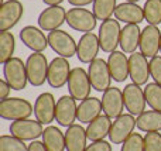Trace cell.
<instances>
[{"label": "cell", "mask_w": 161, "mask_h": 151, "mask_svg": "<svg viewBox=\"0 0 161 151\" xmlns=\"http://www.w3.org/2000/svg\"><path fill=\"white\" fill-rule=\"evenodd\" d=\"M129 75L133 84L136 85H147L150 75V61L142 52L130 54L129 57Z\"/></svg>", "instance_id": "5bb4252c"}, {"label": "cell", "mask_w": 161, "mask_h": 151, "mask_svg": "<svg viewBox=\"0 0 161 151\" xmlns=\"http://www.w3.org/2000/svg\"><path fill=\"white\" fill-rule=\"evenodd\" d=\"M42 2L47 6H61V3L64 2V0H42Z\"/></svg>", "instance_id": "b9f144b4"}, {"label": "cell", "mask_w": 161, "mask_h": 151, "mask_svg": "<svg viewBox=\"0 0 161 151\" xmlns=\"http://www.w3.org/2000/svg\"><path fill=\"white\" fill-rule=\"evenodd\" d=\"M136 127H137L136 117H134L133 115H130V113H123L122 116L114 119L113 124H112L110 133H109L110 143L123 144L131 134H133Z\"/></svg>", "instance_id": "30bf717a"}, {"label": "cell", "mask_w": 161, "mask_h": 151, "mask_svg": "<svg viewBox=\"0 0 161 151\" xmlns=\"http://www.w3.org/2000/svg\"><path fill=\"white\" fill-rule=\"evenodd\" d=\"M48 44L53 48L54 52H57L59 57L69 59L74 55H76V47L78 42L74 40V37L71 34H68L67 31L61 30H54L48 33Z\"/></svg>", "instance_id": "8992f818"}, {"label": "cell", "mask_w": 161, "mask_h": 151, "mask_svg": "<svg viewBox=\"0 0 161 151\" xmlns=\"http://www.w3.org/2000/svg\"><path fill=\"white\" fill-rule=\"evenodd\" d=\"M114 19L125 24H140L142 21H144V10L137 3L123 2L117 4Z\"/></svg>", "instance_id": "7402d4cb"}, {"label": "cell", "mask_w": 161, "mask_h": 151, "mask_svg": "<svg viewBox=\"0 0 161 151\" xmlns=\"http://www.w3.org/2000/svg\"><path fill=\"white\" fill-rule=\"evenodd\" d=\"M91 89H93V88H92L88 71H85L80 67L72 68L69 79H68V92H69V95L76 100L82 102L85 99L91 98Z\"/></svg>", "instance_id": "5b68a950"}, {"label": "cell", "mask_w": 161, "mask_h": 151, "mask_svg": "<svg viewBox=\"0 0 161 151\" xmlns=\"http://www.w3.org/2000/svg\"><path fill=\"white\" fill-rule=\"evenodd\" d=\"M88 75L91 79L92 88L96 92L103 93L112 86V79L113 78L110 75L108 61H105V59L96 58L95 61H92L88 68Z\"/></svg>", "instance_id": "52a82bcc"}, {"label": "cell", "mask_w": 161, "mask_h": 151, "mask_svg": "<svg viewBox=\"0 0 161 151\" xmlns=\"http://www.w3.org/2000/svg\"><path fill=\"white\" fill-rule=\"evenodd\" d=\"M20 40L27 48H30L33 52H44L47 50L48 37H45L44 30L34 25H25L20 31Z\"/></svg>", "instance_id": "44dd1931"}, {"label": "cell", "mask_w": 161, "mask_h": 151, "mask_svg": "<svg viewBox=\"0 0 161 151\" xmlns=\"http://www.w3.org/2000/svg\"><path fill=\"white\" fill-rule=\"evenodd\" d=\"M117 7L116 0H95L92 4V11L96 16L97 20L100 21H106V20L112 19Z\"/></svg>", "instance_id": "f546056e"}, {"label": "cell", "mask_w": 161, "mask_h": 151, "mask_svg": "<svg viewBox=\"0 0 161 151\" xmlns=\"http://www.w3.org/2000/svg\"><path fill=\"white\" fill-rule=\"evenodd\" d=\"M108 65L113 81L120 84V82H125L127 78H130V75H129V58L123 51H113L112 54H109Z\"/></svg>", "instance_id": "603a6c76"}, {"label": "cell", "mask_w": 161, "mask_h": 151, "mask_svg": "<svg viewBox=\"0 0 161 151\" xmlns=\"http://www.w3.org/2000/svg\"><path fill=\"white\" fill-rule=\"evenodd\" d=\"M85 151H112V144L108 143L106 140H99V141H92Z\"/></svg>", "instance_id": "74e56055"}, {"label": "cell", "mask_w": 161, "mask_h": 151, "mask_svg": "<svg viewBox=\"0 0 161 151\" xmlns=\"http://www.w3.org/2000/svg\"><path fill=\"white\" fill-rule=\"evenodd\" d=\"M11 92V86L7 84L6 79L0 81V100H4V99H8V95Z\"/></svg>", "instance_id": "f35d334b"}, {"label": "cell", "mask_w": 161, "mask_h": 151, "mask_svg": "<svg viewBox=\"0 0 161 151\" xmlns=\"http://www.w3.org/2000/svg\"><path fill=\"white\" fill-rule=\"evenodd\" d=\"M25 68H27V76L28 84L33 85L34 88H40L45 84L48 79V68L50 64L47 61V57L42 52H33L28 55L25 61Z\"/></svg>", "instance_id": "7a4b0ae2"}, {"label": "cell", "mask_w": 161, "mask_h": 151, "mask_svg": "<svg viewBox=\"0 0 161 151\" xmlns=\"http://www.w3.org/2000/svg\"><path fill=\"white\" fill-rule=\"evenodd\" d=\"M33 113L34 107L27 99L8 98L4 100H0V117L4 120H24V119H30Z\"/></svg>", "instance_id": "6da1fadb"}, {"label": "cell", "mask_w": 161, "mask_h": 151, "mask_svg": "<svg viewBox=\"0 0 161 151\" xmlns=\"http://www.w3.org/2000/svg\"><path fill=\"white\" fill-rule=\"evenodd\" d=\"M28 151H48L45 148V144L42 141L34 140L31 141V144H28Z\"/></svg>", "instance_id": "ab89813d"}, {"label": "cell", "mask_w": 161, "mask_h": 151, "mask_svg": "<svg viewBox=\"0 0 161 151\" xmlns=\"http://www.w3.org/2000/svg\"><path fill=\"white\" fill-rule=\"evenodd\" d=\"M57 112V102L53 93L44 92L38 95L34 103V116L36 120H38L41 124H51L55 120Z\"/></svg>", "instance_id": "9a60e30c"}, {"label": "cell", "mask_w": 161, "mask_h": 151, "mask_svg": "<svg viewBox=\"0 0 161 151\" xmlns=\"http://www.w3.org/2000/svg\"><path fill=\"white\" fill-rule=\"evenodd\" d=\"M102 99L99 98H88L85 100H82L78 106V115H76V119H78L79 123L82 124H89L91 121H93L97 116L102 115Z\"/></svg>", "instance_id": "cb8c5ba5"}, {"label": "cell", "mask_w": 161, "mask_h": 151, "mask_svg": "<svg viewBox=\"0 0 161 151\" xmlns=\"http://www.w3.org/2000/svg\"><path fill=\"white\" fill-rule=\"evenodd\" d=\"M140 52L147 58H154L161 50V31L157 25H146L142 30L140 38Z\"/></svg>", "instance_id": "2e32d148"}, {"label": "cell", "mask_w": 161, "mask_h": 151, "mask_svg": "<svg viewBox=\"0 0 161 151\" xmlns=\"http://www.w3.org/2000/svg\"><path fill=\"white\" fill-rule=\"evenodd\" d=\"M93 2L95 0H68V3L74 7H85V6H89L91 3L93 4Z\"/></svg>", "instance_id": "60d3db41"}, {"label": "cell", "mask_w": 161, "mask_h": 151, "mask_svg": "<svg viewBox=\"0 0 161 151\" xmlns=\"http://www.w3.org/2000/svg\"><path fill=\"white\" fill-rule=\"evenodd\" d=\"M136 124L140 132H161V112H158V110H146L144 113L137 116Z\"/></svg>", "instance_id": "f1b7e54d"}, {"label": "cell", "mask_w": 161, "mask_h": 151, "mask_svg": "<svg viewBox=\"0 0 161 151\" xmlns=\"http://www.w3.org/2000/svg\"><path fill=\"white\" fill-rule=\"evenodd\" d=\"M86 129H83L80 124H72L67 127L65 132V146L67 151H85L86 150Z\"/></svg>", "instance_id": "4316f807"}, {"label": "cell", "mask_w": 161, "mask_h": 151, "mask_svg": "<svg viewBox=\"0 0 161 151\" xmlns=\"http://www.w3.org/2000/svg\"><path fill=\"white\" fill-rule=\"evenodd\" d=\"M24 14V6L20 0H6L0 7V31H8L16 27Z\"/></svg>", "instance_id": "4fadbf2b"}, {"label": "cell", "mask_w": 161, "mask_h": 151, "mask_svg": "<svg viewBox=\"0 0 161 151\" xmlns=\"http://www.w3.org/2000/svg\"><path fill=\"white\" fill-rule=\"evenodd\" d=\"M126 2H131V3H139L140 0H126Z\"/></svg>", "instance_id": "7bdbcfd3"}, {"label": "cell", "mask_w": 161, "mask_h": 151, "mask_svg": "<svg viewBox=\"0 0 161 151\" xmlns=\"http://www.w3.org/2000/svg\"><path fill=\"white\" fill-rule=\"evenodd\" d=\"M100 51L99 37L95 33H85L78 41L76 47V57L82 64H91L97 58Z\"/></svg>", "instance_id": "ffe728a7"}, {"label": "cell", "mask_w": 161, "mask_h": 151, "mask_svg": "<svg viewBox=\"0 0 161 151\" xmlns=\"http://www.w3.org/2000/svg\"><path fill=\"white\" fill-rule=\"evenodd\" d=\"M150 75L156 84L161 85V57L156 55L150 59Z\"/></svg>", "instance_id": "8d00e7d4"}, {"label": "cell", "mask_w": 161, "mask_h": 151, "mask_svg": "<svg viewBox=\"0 0 161 151\" xmlns=\"http://www.w3.org/2000/svg\"><path fill=\"white\" fill-rule=\"evenodd\" d=\"M160 52H161V50H160Z\"/></svg>", "instance_id": "ee69618b"}, {"label": "cell", "mask_w": 161, "mask_h": 151, "mask_svg": "<svg viewBox=\"0 0 161 151\" xmlns=\"http://www.w3.org/2000/svg\"><path fill=\"white\" fill-rule=\"evenodd\" d=\"M123 99H125V107L130 115L140 116L142 113L146 112V95L144 89L140 88V85L136 84H127L123 89Z\"/></svg>", "instance_id": "9c48e42d"}, {"label": "cell", "mask_w": 161, "mask_h": 151, "mask_svg": "<svg viewBox=\"0 0 161 151\" xmlns=\"http://www.w3.org/2000/svg\"><path fill=\"white\" fill-rule=\"evenodd\" d=\"M3 75L13 90H23L27 86L28 76L25 62H23V59L19 57H13L6 64H3Z\"/></svg>", "instance_id": "277c9868"}, {"label": "cell", "mask_w": 161, "mask_h": 151, "mask_svg": "<svg viewBox=\"0 0 161 151\" xmlns=\"http://www.w3.org/2000/svg\"><path fill=\"white\" fill-rule=\"evenodd\" d=\"M144 151H161L160 132H151L144 136Z\"/></svg>", "instance_id": "d590c367"}, {"label": "cell", "mask_w": 161, "mask_h": 151, "mask_svg": "<svg viewBox=\"0 0 161 151\" xmlns=\"http://www.w3.org/2000/svg\"><path fill=\"white\" fill-rule=\"evenodd\" d=\"M102 106L103 113L110 119H116L123 115L125 107V99H123V90L116 86H110L106 92L102 93Z\"/></svg>", "instance_id": "ac0fdd59"}, {"label": "cell", "mask_w": 161, "mask_h": 151, "mask_svg": "<svg viewBox=\"0 0 161 151\" xmlns=\"http://www.w3.org/2000/svg\"><path fill=\"white\" fill-rule=\"evenodd\" d=\"M142 30L139 24H125L120 34V48L125 54H134L140 47Z\"/></svg>", "instance_id": "d4e9b609"}, {"label": "cell", "mask_w": 161, "mask_h": 151, "mask_svg": "<svg viewBox=\"0 0 161 151\" xmlns=\"http://www.w3.org/2000/svg\"><path fill=\"white\" fill-rule=\"evenodd\" d=\"M120 34H122V27H120L119 20L109 19L106 21H102L99 27V34H97L100 50L106 54L117 51V47H120Z\"/></svg>", "instance_id": "3957f363"}, {"label": "cell", "mask_w": 161, "mask_h": 151, "mask_svg": "<svg viewBox=\"0 0 161 151\" xmlns=\"http://www.w3.org/2000/svg\"><path fill=\"white\" fill-rule=\"evenodd\" d=\"M113 119H110L106 115H100L95 119L93 121L88 124L86 127V136L88 140L91 141H99V140H105L106 137H109L110 133L112 124H113Z\"/></svg>", "instance_id": "484cf974"}, {"label": "cell", "mask_w": 161, "mask_h": 151, "mask_svg": "<svg viewBox=\"0 0 161 151\" xmlns=\"http://www.w3.org/2000/svg\"><path fill=\"white\" fill-rule=\"evenodd\" d=\"M14 50H16V38L10 31H2L0 33V62L6 64L8 59L13 58Z\"/></svg>", "instance_id": "4dcf8cb0"}, {"label": "cell", "mask_w": 161, "mask_h": 151, "mask_svg": "<svg viewBox=\"0 0 161 151\" xmlns=\"http://www.w3.org/2000/svg\"><path fill=\"white\" fill-rule=\"evenodd\" d=\"M0 151H28V146L14 136L3 134L0 136Z\"/></svg>", "instance_id": "836d02e7"}, {"label": "cell", "mask_w": 161, "mask_h": 151, "mask_svg": "<svg viewBox=\"0 0 161 151\" xmlns=\"http://www.w3.org/2000/svg\"><path fill=\"white\" fill-rule=\"evenodd\" d=\"M144 95H146L147 106L151 110L161 112V85L156 84V82L147 84L144 88Z\"/></svg>", "instance_id": "d6a6232c"}, {"label": "cell", "mask_w": 161, "mask_h": 151, "mask_svg": "<svg viewBox=\"0 0 161 151\" xmlns=\"http://www.w3.org/2000/svg\"><path fill=\"white\" fill-rule=\"evenodd\" d=\"M120 151H144V137L140 133H133L122 144Z\"/></svg>", "instance_id": "e575fe53"}, {"label": "cell", "mask_w": 161, "mask_h": 151, "mask_svg": "<svg viewBox=\"0 0 161 151\" xmlns=\"http://www.w3.org/2000/svg\"><path fill=\"white\" fill-rule=\"evenodd\" d=\"M42 143L48 151H64L65 146V133H62L57 126H48L42 133Z\"/></svg>", "instance_id": "83f0119b"}, {"label": "cell", "mask_w": 161, "mask_h": 151, "mask_svg": "<svg viewBox=\"0 0 161 151\" xmlns=\"http://www.w3.org/2000/svg\"><path fill=\"white\" fill-rule=\"evenodd\" d=\"M38 27L44 31L58 30L64 23H67V10L62 6H48L38 16Z\"/></svg>", "instance_id": "d6986e66"}, {"label": "cell", "mask_w": 161, "mask_h": 151, "mask_svg": "<svg viewBox=\"0 0 161 151\" xmlns=\"http://www.w3.org/2000/svg\"><path fill=\"white\" fill-rule=\"evenodd\" d=\"M144 20L150 25L161 24V0H147L144 3Z\"/></svg>", "instance_id": "1f68e13d"}, {"label": "cell", "mask_w": 161, "mask_h": 151, "mask_svg": "<svg viewBox=\"0 0 161 151\" xmlns=\"http://www.w3.org/2000/svg\"><path fill=\"white\" fill-rule=\"evenodd\" d=\"M96 16L93 11L83 7H74L67 11V24L72 30L80 33H92L96 27Z\"/></svg>", "instance_id": "ba28073f"}, {"label": "cell", "mask_w": 161, "mask_h": 151, "mask_svg": "<svg viewBox=\"0 0 161 151\" xmlns=\"http://www.w3.org/2000/svg\"><path fill=\"white\" fill-rule=\"evenodd\" d=\"M44 124H41L38 120H31V119H24V120L11 121L10 124V133L11 136L20 138L23 141H34L38 137H42L44 133Z\"/></svg>", "instance_id": "7c38bea8"}, {"label": "cell", "mask_w": 161, "mask_h": 151, "mask_svg": "<svg viewBox=\"0 0 161 151\" xmlns=\"http://www.w3.org/2000/svg\"><path fill=\"white\" fill-rule=\"evenodd\" d=\"M76 115H78L76 99H74L71 95L61 96L58 99V102H57V112H55L57 123L62 127H69L72 124H75L74 121L78 120Z\"/></svg>", "instance_id": "e0dca14e"}, {"label": "cell", "mask_w": 161, "mask_h": 151, "mask_svg": "<svg viewBox=\"0 0 161 151\" xmlns=\"http://www.w3.org/2000/svg\"><path fill=\"white\" fill-rule=\"evenodd\" d=\"M71 64L64 57H57L50 62L48 68V85L54 89H61L68 84L71 75Z\"/></svg>", "instance_id": "8fae6325"}]
</instances>
